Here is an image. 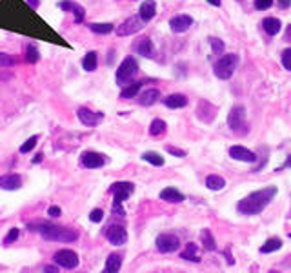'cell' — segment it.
<instances>
[{"mask_svg": "<svg viewBox=\"0 0 291 273\" xmlns=\"http://www.w3.org/2000/svg\"><path fill=\"white\" fill-rule=\"evenodd\" d=\"M275 195H277V188L271 186V188H264V190L253 191L250 195L242 199V201L237 204V211L242 215H257L262 213L264 208H266L269 202L273 201Z\"/></svg>", "mask_w": 291, "mask_h": 273, "instance_id": "obj_1", "label": "cell"}, {"mask_svg": "<svg viewBox=\"0 0 291 273\" xmlns=\"http://www.w3.org/2000/svg\"><path fill=\"white\" fill-rule=\"evenodd\" d=\"M237 66H238V55H235V53L222 55V57L213 64V73L220 80H227V78L233 77Z\"/></svg>", "mask_w": 291, "mask_h": 273, "instance_id": "obj_3", "label": "cell"}, {"mask_svg": "<svg viewBox=\"0 0 291 273\" xmlns=\"http://www.w3.org/2000/svg\"><path fill=\"white\" fill-rule=\"evenodd\" d=\"M209 42H211V49H213V53H217V55L224 53V48H226V46H224V42L220 40V38H213V36H211Z\"/></svg>", "mask_w": 291, "mask_h": 273, "instance_id": "obj_36", "label": "cell"}, {"mask_svg": "<svg viewBox=\"0 0 291 273\" xmlns=\"http://www.w3.org/2000/svg\"><path fill=\"white\" fill-rule=\"evenodd\" d=\"M137 69H138L137 60L133 59V57H126V59L122 60L120 68L117 69V82L124 84V82H128V80H131L133 75L137 73Z\"/></svg>", "mask_w": 291, "mask_h": 273, "instance_id": "obj_4", "label": "cell"}, {"mask_svg": "<svg viewBox=\"0 0 291 273\" xmlns=\"http://www.w3.org/2000/svg\"><path fill=\"white\" fill-rule=\"evenodd\" d=\"M28 4H30L33 9H36V7H38V4H40V0H28Z\"/></svg>", "mask_w": 291, "mask_h": 273, "instance_id": "obj_49", "label": "cell"}, {"mask_svg": "<svg viewBox=\"0 0 291 273\" xmlns=\"http://www.w3.org/2000/svg\"><path fill=\"white\" fill-rule=\"evenodd\" d=\"M97 66H98V57H97L95 51H89V53H86V57H84V60H82L84 71H95Z\"/></svg>", "mask_w": 291, "mask_h": 273, "instance_id": "obj_27", "label": "cell"}, {"mask_svg": "<svg viewBox=\"0 0 291 273\" xmlns=\"http://www.w3.org/2000/svg\"><path fill=\"white\" fill-rule=\"evenodd\" d=\"M133 191H135V186L131 182H115L109 188V193L113 195V204H122L124 201H128Z\"/></svg>", "mask_w": 291, "mask_h": 273, "instance_id": "obj_6", "label": "cell"}, {"mask_svg": "<svg viewBox=\"0 0 291 273\" xmlns=\"http://www.w3.org/2000/svg\"><path fill=\"white\" fill-rule=\"evenodd\" d=\"M22 186V178L17 173H9V175H2L0 177V188L6 191H15Z\"/></svg>", "mask_w": 291, "mask_h": 273, "instance_id": "obj_16", "label": "cell"}, {"mask_svg": "<svg viewBox=\"0 0 291 273\" xmlns=\"http://www.w3.org/2000/svg\"><path fill=\"white\" fill-rule=\"evenodd\" d=\"M166 122L162 119H155L151 120V124H149V135L151 136H161L164 131H166Z\"/></svg>", "mask_w": 291, "mask_h": 273, "instance_id": "obj_28", "label": "cell"}, {"mask_svg": "<svg viewBox=\"0 0 291 273\" xmlns=\"http://www.w3.org/2000/svg\"><path fill=\"white\" fill-rule=\"evenodd\" d=\"M166 151L167 153L175 155V157H186L184 149H178V148H175V146H166Z\"/></svg>", "mask_w": 291, "mask_h": 273, "instance_id": "obj_42", "label": "cell"}, {"mask_svg": "<svg viewBox=\"0 0 291 273\" xmlns=\"http://www.w3.org/2000/svg\"><path fill=\"white\" fill-rule=\"evenodd\" d=\"M59 6H60V9H64V11H69V9L73 7V2H69V0H62Z\"/></svg>", "mask_w": 291, "mask_h": 273, "instance_id": "obj_44", "label": "cell"}, {"mask_svg": "<svg viewBox=\"0 0 291 273\" xmlns=\"http://www.w3.org/2000/svg\"><path fill=\"white\" fill-rule=\"evenodd\" d=\"M142 159L146 162H149V164H151V166H155V168H162V166H164V159H162L159 153H155V151H146V153L142 155Z\"/></svg>", "mask_w": 291, "mask_h": 273, "instance_id": "obj_29", "label": "cell"}, {"mask_svg": "<svg viewBox=\"0 0 291 273\" xmlns=\"http://www.w3.org/2000/svg\"><path fill=\"white\" fill-rule=\"evenodd\" d=\"M142 28H144V20L140 18V15H138V17H129V18H126L124 22L117 28V35L119 36L135 35V33H138Z\"/></svg>", "mask_w": 291, "mask_h": 273, "instance_id": "obj_7", "label": "cell"}, {"mask_svg": "<svg viewBox=\"0 0 291 273\" xmlns=\"http://www.w3.org/2000/svg\"><path fill=\"white\" fill-rule=\"evenodd\" d=\"M42 270H44V272H59V268H55V266H44L42 268Z\"/></svg>", "mask_w": 291, "mask_h": 273, "instance_id": "obj_51", "label": "cell"}, {"mask_svg": "<svg viewBox=\"0 0 291 273\" xmlns=\"http://www.w3.org/2000/svg\"><path fill=\"white\" fill-rule=\"evenodd\" d=\"M120 268H122V255H119V253H111V255L106 259L104 272L106 273H117V272H120Z\"/></svg>", "mask_w": 291, "mask_h": 273, "instance_id": "obj_23", "label": "cell"}, {"mask_svg": "<svg viewBox=\"0 0 291 273\" xmlns=\"http://www.w3.org/2000/svg\"><path fill=\"white\" fill-rule=\"evenodd\" d=\"M80 164H82V168H86V170H98V168H102L106 164V157L100 153H97V151H86V153H82V157H80Z\"/></svg>", "mask_w": 291, "mask_h": 273, "instance_id": "obj_10", "label": "cell"}, {"mask_svg": "<svg viewBox=\"0 0 291 273\" xmlns=\"http://www.w3.org/2000/svg\"><path fill=\"white\" fill-rule=\"evenodd\" d=\"M280 62H282V66H284V69L291 71V48L282 51V59H280Z\"/></svg>", "mask_w": 291, "mask_h": 273, "instance_id": "obj_38", "label": "cell"}, {"mask_svg": "<svg viewBox=\"0 0 291 273\" xmlns=\"http://www.w3.org/2000/svg\"><path fill=\"white\" fill-rule=\"evenodd\" d=\"M229 157L235 161L240 162H255L257 161V153L253 149L246 148V146H231L229 148Z\"/></svg>", "mask_w": 291, "mask_h": 273, "instance_id": "obj_13", "label": "cell"}, {"mask_svg": "<svg viewBox=\"0 0 291 273\" xmlns=\"http://www.w3.org/2000/svg\"><path fill=\"white\" fill-rule=\"evenodd\" d=\"M282 248V240L277 237H271V239H267L266 242L260 246V253H264V255H267V253H271V251H277V249Z\"/></svg>", "mask_w": 291, "mask_h": 273, "instance_id": "obj_25", "label": "cell"}, {"mask_svg": "<svg viewBox=\"0 0 291 273\" xmlns=\"http://www.w3.org/2000/svg\"><path fill=\"white\" fill-rule=\"evenodd\" d=\"M15 66V59L7 53H0V68H11Z\"/></svg>", "mask_w": 291, "mask_h": 273, "instance_id": "obj_39", "label": "cell"}, {"mask_svg": "<svg viewBox=\"0 0 291 273\" xmlns=\"http://www.w3.org/2000/svg\"><path fill=\"white\" fill-rule=\"evenodd\" d=\"M284 38H286V42H290L291 44V24L286 28V35H284Z\"/></svg>", "mask_w": 291, "mask_h": 273, "instance_id": "obj_47", "label": "cell"}, {"mask_svg": "<svg viewBox=\"0 0 291 273\" xmlns=\"http://www.w3.org/2000/svg\"><path fill=\"white\" fill-rule=\"evenodd\" d=\"M78 119L82 122L84 126H89V128H93V126H98L104 119V113L100 111H91L89 107H80L78 109Z\"/></svg>", "mask_w": 291, "mask_h": 273, "instance_id": "obj_11", "label": "cell"}, {"mask_svg": "<svg viewBox=\"0 0 291 273\" xmlns=\"http://www.w3.org/2000/svg\"><path fill=\"white\" fill-rule=\"evenodd\" d=\"M227 126L233 131H242L244 126H246V107L233 106L229 115H227Z\"/></svg>", "mask_w": 291, "mask_h": 273, "instance_id": "obj_8", "label": "cell"}, {"mask_svg": "<svg viewBox=\"0 0 291 273\" xmlns=\"http://www.w3.org/2000/svg\"><path fill=\"white\" fill-rule=\"evenodd\" d=\"M280 28H282V24H280L279 18L275 17H266L264 20H262V30L266 31L269 36H275L277 33L280 31Z\"/></svg>", "mask_w": 291, "mask_h": 273, "instance_id": "obj_21", "label": "cell"}, {"mask_svg": "<svg viewBox=\"0 0 291 273\" xmlns=\"http://www.w3.org/2000/svg\"><path fill=\"white\" fill-rule=\"evenodd\" d=\"M193 24V18L190 15H175L173 18H169V28L175 33H184L188 31Z\"/></svg>", "mask_w": 291, "mask_h": 273, "instance_id": "obj_14", "label": "cell"}, {"mask_svg": "<svg viewBox=\"0 0 291 273\" xmlns=\"http://www.w3.org/2000/svg\"><path fill=\"white\" fill-rule=\"evenodd\" d=\"M18 237H20V230H18V228H11V230L7 232L6 239H4V244L9 246V244H13L15 240H18Z\"/></svg>", "mask_w": 291, "mask_h": 273, "instance_id": "obj_35", "label": "cell"}, {"mask_svg": "<svg viewBox=\"0 0 291 273\" xmlns=\"http://www.w3.org/2000/svg\"><path fill=\"white\" fill-rule=\"evenodd\" d=\"M286 166L291 168V155H290V157H288V159H286Z\"/></svg>", "mask_w": 291, "mask_h": 273, "instance_id": "obj_52", "label": "cell"}, {"mask_svg": "<svg viewBox=\"0 0 291 273\" xmlns=\"http://www.w3.org/2000/svg\"><path fill=\"white\" fill-rule=\"evenodd\" d=\"M196 251H198V246L193 242H190L186 246V249L180 253V257L184 259V261H190V262H200V257L196 255Z\"/></svg>", "mask_w": 291, "mask_h": 273, "instance_id": "obj_26", "label": "cell"}, {"mask_svg": "<svg viewBox=\"0 0 291 273\" xmlns=\"http://www.w3.org/2000/svg\"><path fill=\"white\" fill-rule=\"evenodd\" d=\"M88 28L97 35H107L113 31V24H89Z\"/></svg>", "mask_w": 291, "mask_h": 273, "instance_id": "obj_32", "label": "cell"}, {"mask_svg": "<svg viewBox=\"0 0 291 273\" xmlns=\"http://www.w3.org/2000/svg\"><path fill=\"white\" fill-rule=\"evenodd\" d=\"M102 217H104V211H102V209H98V208L93 209V211L89 213V220H91V222H100Z\"/></svg>", "mask_w": 291, "mask_h": 273, "instance_id": "obj_41", "label": "cell"}, {"mask_svg": "<svg viewBox=\"0 0 291 273\" xmlns=\"http://www.w3.org/2000/svg\"><path fill=\"white\" fill-rule=\"evenodd\" d=\"M106 237H107V240H109V244H113V246H122V244L128 240V232H126L120 224H113L106 230Z\"/></svg>", "mask_w": 291, "mask_h": 273, "instance_id": "obj_12", "label": "cell"}, {"mask_svg": "<svg viewBox=\"0 0 291 273\" xmlns=\"http://www.w3.org/2000/svg\"><path fill=\"white\" fill-rule=\"evenodd\" d=\"M180 248V240L173 233H162L157 237V249L161 253H175Z\"/></svg>", "mask_w": 291, "mask_h": 273, "instance_id": "obj_5", "label": "cell"}, {"mask_svg": "<svg viewBox=\"0 0 291 273\" xmlns=\"http://www.w3.org/2000/svg\"><path fill=\"white\" fill-rule=\"evenodd\" d=\"M217 115V107L208 101H200L198 107H196V117L202 120V122H211Z\"/></svg>", "mask_w": 291, "mask_h": 273, "instance_id": "obj_15", "label": "cell"}, {"mask_svg": "<svg viewBox=\"0 0 291 273\" xmlns=\"http://www.w3.org/2000/svg\"><path fill=\"white\" fill-rule=\"evenodd\" d=\"M36 142H38V135H33V136H30L28 140H26L22 146H20V153H30V151H33L35 149V146H36Z\"/></svg>", "mask_w": 291, "mask_h": 273, "instance_id": "obj_33", "label": "cell"}, {"mask_svg": "<svg viewBox=\"0 0 291 273\" xmlns=\"http://www.w3.org/2000/svg\"><path fill=\"white\" fill-rule=\"evenodd\" d=\"M164 106L169 107V109H180V107H186L188 106V97L180 95V93H173V95L164 99Z\"/></svg>", "mask_w": 291, "mask_h": 273, "instance_id": "obj_19", "label": "cell"}, {"mask_svg": "<svg viewBox=\"0 0 291 273\" xmlns=\"http://www.w3.org/2000/svg\"><path fill=\"white\" fill-rule=\"evenodd\" d=\"M226 186V178H222L220 175H208L206 177V188L211 191H219Z\"/></svg>", "mask_w": 291, "mask_h": 273, "instance_id": "obj_24", "label": "cell"}, {"mask_svg": "<svg viewBox=\"0 0 291 273\" xmlns=\"http://www.w3.org/2000/svg\"><path fill=\"white\" fill-rule=\"evenodd\" d=\"M277 4H279L280 9H288L291 6V0H277Z\"/></svg>", "mask_w": 291, "mask_h": 273, "instance_id": "obj_46", "label": "cell"}, {"mask_svg": "<svg viewBox=\"0 0 291 273\" xmlns=\"http://www.w3.org/2000/svg\"><path fill=\"white\" fill-rule=\"evenodd\" d=\"M71 11H73V15H75V22H78V24H80V22L84 20V17H86V11H84V7L78 6V4H73Z\"/></svg>", "mask_w": 291, "mask_h": 273, "instance_id": "obj_37", "label": "cell"}, {"mask_svg": "<svg viewBox=\"0 0 291 273\" xmlns=\"http://www.w3.org/2000/svg\"><path fill=\"white\" fill-rule=\"evenodd\" d=\"M159 99H161V91H159L157 88H148L140 93L138 102H140V106H153Z\"/></svg>", "mask_w": 291, "mask_h": 273, "instance_id": "obj_18", "label": "cell"}, {"mask_svg": "<svg viewBox=\"0 0 291 273\" xmlns=\"http://www.w3.org/2000/svg\"><path fill=\"white\" fill-rule=\"evenodd\" d=\"M42 159H44V155H42V153H36V155H35V159H33V164H40Z\"/></svg>", "mask_w": 291, "mask_h": 273, "instance_id": "obj_48", "label": "cell"}, {"mask_svg": "<svg viewBox=\"0 0 291 273\" xmlns=\"http://www.w3.org/2000/svg\"><path fill=\"white\" fill-rule=\"evenodd\" d=\"M48 215L49 217H53V219H57V217L62 215V209H60L59 206H51V208L48 209Z\"/></svg>", "mask_w": 291, "mask_h": 273, "instance_id": "obj_43", "label": "cell"}, {"mask_svg": "<svg viewBox=\"0 0 291 273\" xmlns=\"http://www.w3.org/2000/svg\"><path fill=\"white\" fill-rule=\"evenodd\" d=\"M135 51H137L140 57H146V59L153 57V53H155L153 42L149 40L148 36H142V38H140V40H137V44H135Z\"/></svg>", "mask_w": 291, "mask_h": 273, "instance_id": "obj_17", "label": "cell"}, {"mask_svg": "<svg viewBox=\"0 0 291 273\" xmlns=\"http://www.w3.org/2000/svg\"><path fill=\"white\" fill-rule=\"evenodd\" d=\"M31 232L40 233L46 240L53 242H75L78 239V233L71 228H64L59 224H49V222H40V224H28Z\"/></svg>", "mask_w": 291, "mask_h": 273, "instance_id": "obj_2", "label": "cell"}, {"mask_svg": "<svg viewBox=\"0 0 291 273\" xmlns=\"http://www.w3.org/2000/svg\"><path fill=\"white\" fill-rule=\"evenodd\" d=\"M208 4H211L215 7H220L222 6V0H208Z\"/></svg>", "mask_w": 291, "mask_h": 273, "instance_id": "obj_50", "label": "cell"}, {"mask_svg": "<svg viewBox=\"0 0 291 273\" xmlns=\"http://www.w3.org/2000/svg\"><path fill=\"white\" fill-rule=\"evenodd\" d=\"M155 13H157V2L155 0H144L142 4H140V18H142L144 22H149L151 18L155 17Z\"/></svg>", "mask_w": 291, "mask_h": 273, "instance_id": "obj_20", "label": "cell"}, {"mask_svg": "<svg viewBox=\"0 0 291 273\" xmlns=\"http://www.w3.org/2000/svg\"><path fill=\"white\" fill-rule=\"evenodd\" d=\"M273 4V0H255V7L259 11H264V9H269Z\"/></svg>", "mask_w": 291, "mask_h": 273, "instance_id": "obj_40", "label": "cell"}, {"mask_svg": "<svg viewBox=\"0 0 291 273\" xmlns=\"http://www.w3.org/2000/svg\"><path fill=\"white\" fill-rule=\"evenodd\" d=\"M140 88H142V82L129 84V86H126V88L120 91V97H122V99H133V97H135L138 91H140Z\"/></svg>", "mask_w": 291, "mask_h": 273, "instance_id": "obj_30", "label": "cell"}, {"mask_svg": "<svg viewBox=\"0 0 291 273\" xmlns=\"http://www.w3.org/2000/svg\"><path fill=\"white\" fill-rule=\"evenodd\" d=\"M161 199L166 202H173V204H177V202H182L186 199L184 193H180L178 190H175V188H164V190L161 191Z\"/></svg>", "mask_w": 291, "mask_h": 273, "instance_id": "obj_22", "label": "cell"}, {"mask_svg": "<svg viewBox=\"0 0 291 273\" xmlns=\"http://www.w3.org/2000/svg\"><path fill=\"white\" fill-rule=\"evenodd\" d=\"M53 261L59 264V266L65 268V270H75L78 266V257L75 251L71 249H62V251H57L53 255Z\"/></svg>", "mask_w": 291, "mask_h": 273, "instance_id": "obj_9", "label": "cell"}, {"mask_svg": "<svg viewBox=\"0 0 291 273\" xmlns=\"http://www.w3.org/2000/svg\"><path fill=\"white\" fill-rule=\"evenodd\" d=\"M200 240H202V246L208 249V251H213V249L217 248V242H215V239L209 230H202V237H200Z\"/></svg>", "mask_w": 291, "mask_h": 273, "instance_id": "obj_31", "label": "cell"}, {"mask_svg": "<svg viewBox=\"0 0 291 273\" xmlns=\"http://www.w3.org/2000/svg\"><path fill=\"white\" fill-rule=\"evenodd\" d=\"M38 59H40L38 49H36L33 44H30V46H28V51H26V60L31 62V64H35V62H38Z\"/></svg>", "mask_w": 291, "mask_h": 273, "instance_id": "obj_34", "label": "cell"}, {"mask_svg": "<svg viewBox=\"0 0 291 273\" xmlns=\"http://www.w3.org/2000/svg\"><path fill=\"white\" fill-rule=\"evenodd\" d=\"M290 239H291V233H290Z\"/></svg>", "mask_w": 291, "mask_h": 273, "instance_id": "obj_53", "label": "cell"}, {"mask_svg": "<svg viewBox=\"0 0 291 273\" xmlns=\"http://www.w3.org/2000/svg\"><path fill=\"white\" fill-rule=\"evenodd\" d=\"M224 257H226V261H227V264H229V266H233V264H235V259L231 257V251H229V249H224Z\"/></svg>", "mask_w": 291, "mask_h": 273, "instance_id": "obj_45", "label": "cell"}]
</instances>
